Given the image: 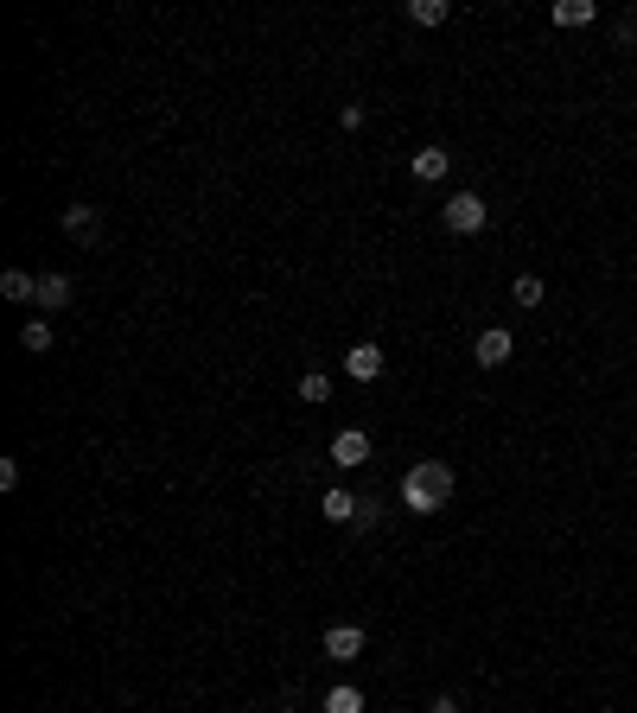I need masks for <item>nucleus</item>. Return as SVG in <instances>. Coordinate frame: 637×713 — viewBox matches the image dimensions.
<instances>
[{
    "label": "nucleus",
    "instance_id": "nucleus-1",
    "mask_svg": "<svg viewBox=\"0 0 637 713\" xmlns=\"http://www.w3.org/2000/svg\"><path fill=\"white\" fill-rule=\"evenodd\" d=\"M446 497H453V465L446 459L408 465V478H402V510L408 516H434V510H446Z\"/></svg>",
    "mask_w": 637,
    "mask_h": 713
},
{
    "label": "nucleus",
    "instance_id": "nucleus-2",
    "mask_svg": "<svg viewBox=\"0 0 637 713\" xmlns=\"http://www.w3.org/2000/svg\"><path fill=\"white\" fill-rule=\"evenodd\" d=\"M440 223H446L453 236H478V230L491 223V204L478 198V191H453V198L440 204Z\"/></svg>",
    "mask_w": 637,
    "mask_h": 713
},
{
    "label": "nucleus",
    "instance_id": "nucleus-3",
    "mask_svg": "<svg viewBox=\"0 0 637 713\" xmlns=\"http://www.w3.org/2000/svg\"><path fill=\"white\" fill-rule=\"evenodd\" d=\"M364 459H370V433H364V427H338V433H332V465L357 472Z\"/></svg>",
    "mask_w": 637,
    "mask_h": 713
},
{
    "label": "nucleus",
    "instance_id": "nucleus-4",
    "mask_svg": "<svg viewBox=\"0 0 637 713\" xmlns=\"http://www.w3.org/2000/svg\"><path fill=\"white\" fill-rule=\"evenodd\" d=\"M364 624H332V631H325V656H332V663H351V656H364Z\"/></svg>",
    "mask_w": 637,
    "mask_h": 713
},
{
    "label": "nucleus",
    "instance_id": "nucleus-5",
    "mask_svg": "<svg viewBox=\"0 0 637 713\" xmlns=\"http://www.w3.org/2000/svg\"><path fill=\"white\" fill-rule=\"evenodd\" d=\"M344 376H351V382H376V376H383V344H351V351H344Z\"/></svg>",
    "mask_w": 637,
    "mask_h": 713
},
{
    "label": "nucleus",
    "instance_id": "nucleus-6",
    "mask_svg": "<svg viewBox=\"0 0 637 713\" xmlns=\"http://www.w3.org/2000/svg\"><path fill=\"white\" fill-rule=\"evenodd\" d=\"M510 351H516V344H510V332H504V325L478 332V344H472V357L485 363V370H504V363H510Z\"/></svg>",
    "mask_w": 637,
    "mask_h": 713
},
{
    "label": "nucleus",
    "instance_id": "nucleus-7",
    "mask_svg": "<svg viewBox=\"0 0 637 713\" xmlns=\"http://www.w3.org/2000/svg\"><path fill=\"white\" fill-rule=\"evenodd\" d=\"M446 166H453V153H446V147H421L415 160H408V172H415L421 185H440V179H446Z\"/></svg>",
    "mask_w": 637,
    "mask_h": 713
},
{
    "label": "nucleus",
    "instance_id": "nucleus-8",
    "mask_svg": "<svg viewBox=\"0 0 637 713\" xmlns=\"http://www.w3.org/2000/svg\"><path fill=\"white\" fill-rule=\"evenodd\" d=\"M71 306V274H39V312Z\"/></svg>",
    "mask_w": 637,
    "mask_h": 713
},
{
    "label": "nucleus",
    "instance_id": "nucleus-9",
    "mask_svg": "<svg viewBox=\"0 0 637 713\" xmlns=\"http://www.w3.org/2000/svg\"><path fill=\"white\" fill-rule=\"evenodd\" d=\"M357 503H364V497H351V491H325L319 516H325V523H357Z\"/></svg>",
    "mask_w": 637,
    "mask_h": 713
},
{
    "label": "nucleus",
    "instance_id": "nucleus-10",
    "mask_svg": "<svg viewBox=\"0 0 637 713\" xmlns=\"http://www.w3.org/2000/svg\"><path fill=\"white\" fill-rule=\"evenodd\" d=\"M325 713H364V688H351V682L325 688Z\"/></svg>",
    "mask_w": 637,
    "mask_h": 713
},
{
    "label": "nucleus",
    "instance_id": "nucleus-11",
    "mask_svg": "<svg viewBox=\"0 0 637 713\" xmlns=\"http://www.w3.org/2000/svg\"><path fill=\"white\" fill-rule=\"evenodd\" d=\"M593 20H599L593 0H561V7H555V26H593Z\"/></svg>",
    "mask_w": 637,
    "mask_h": 713
},
{
    "label": "nucleus",
    "instance_id": "nucleus-12",
    "mask_svg": "<svg viewBox=\"0 0 637 713\" xmlns=\"http://www.w3.org/2000/svg\"><path fill=\"white\" fill-rule=\"evenodd\" d=\"M0 293H7V300H39V281L20 274V268H7V274H0Z\"/></svg>",
    "mask_w": 637,
    "mask_h": 713
},
{
    "label": "nucleus",
    "instance_id": "nucleus-13",
    "mask_svg": "<svg viewBox=\"0 0 637 713\" xmlns=\"http://www.w3.org/2000/svg\"><path fill=\"white\" fill-rule=\"evenodd\" d=\"M64 230H71V236H96V204H64Z\"/></svg>",
    "mask_w": 637,
    "mask_h": 713
},
{
    "label": "nucleus",
    "instance_id": "nucleus-14",
    "mask_svg": "<svg viewBox=\"0 0 637 713\" xmlns=\"http://www.w3.org/2000/svg\"><path fill=\"white\" fill-rule=\"evenodd\" d=\"M300 402H332V376H325V370H306V376H300Z\"/></svg>",
    "mask_w": 637,
    "mask_h": 713
},
{
    "label": "nucleus",
    "instance_id": "nucleus-15",
    "mask_svg": "<svg viewBox=\"0 0 637 713\" xmlns=\"http://www.w3.org/2000/svg\"><path fill=\"white\" fill-rule=\"evenodd\" d=\"M408 20H415V26H446V0H415Z\"/></svg>",
    "mask_w": 637,
    "mask_h": 713
},
{
    "label": "nucleus",
    "instance_id": "nucleus-16",
    "mask_svg": "<svg viewBox=\"0 0 637 713\" xmlns=\"http://www.w3.org/2000/svg\"><path fill=\"white\" fill-rule=\"evenodd\" d=\"M20 344H26L32 357H45V351H51V325H45V319H32L26 332H20Z\"/></svg>",
    "mask_w": 637,
    "mask_h": 713
},
{
    "label": "nucleus",
    "instance_id": "nucleus-17",
    "mask_svg": "<svg viewBox=\"0 0 637 713\" xmlns=\"http://www.w3.org/2000/svg\"><path fill=\"white\" fill-rule=\"evenodd\" d=\"M542 281H536V274H523V281H516V306H542Z\"/></svg>",
    "mask_w": 637,
    "mask_h": 713
},
{
    "label": "nucleus",
    "instance_id": "nucleus-18",
    "mask_svg": "<svg viewBox=\"0 0 637 713\" xmlns=\"http://www.w3.org/2000/svg\"><path fill=\"white\" fill-rule=\"evenodd\" d=\"M427 713H459V707H453V701H434V707H427Z\"/></svg>",
    "mask_w": 637,
    "mask_h": 713
},
{
    "label": "nucleus",
    "instance_id": "nucleus-19",
    "mask_svg": "<svg viewBox=\"0 0 637 713\" xmlns=\"http://www.w3.org/2000/svg\"><path fill=\"white\" fill-rule=\"evenodd\" d=\"M599 713H612V707H599Z\"/></svg>",
    "mask_w": 637,
    "mask_h": 713
}]
</instances>
